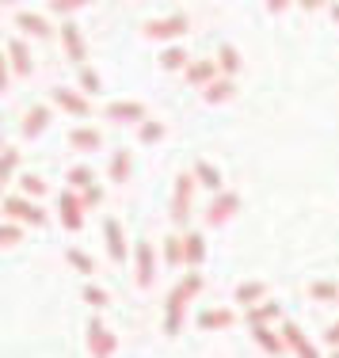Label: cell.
<instances>
[{
  "mask_svg": "<svg viewBox=\"0 0 339 358\" xmlns=\"http://www.w3.org/2000/svg\"><path fill=\"white\" fill-rule=\"evenodd\" d=\"M187 31V20L183 15H168V20H152L145 27V38H180Z\"/></svg>",
  "mask_w": 339,
  "mask_h": 358,
  "instance_id": "6da1fadb",
  "label": "cell"
},
{
  "mask_svg": "<svg viewBox=\"0 0 339 358\" xmlns=\"http://www.w3.org/2000/svg\"><path fill=\"white\" fill-rule=\"evenodd\" d=\"M4 214L15 217V221H31V225H42V221H46V214H42L35 202H27V199H8L4 202Z\"/></svg>",
  "mask_w": 339,
  "mask_h": 358,
  "instance_id": "7a4b0ae2",
  "label": "cell"
},
{
  "mask_svg": "<svg viewBox=\"0 0 339 358\" xmlns=\"http://www.w3.org/2000/svg\"><path fill=\"white\" fill-rule=\"evenodd\" d=\"M103 236H107V252H111V259L122 263L126 259V241H122V225H118L115 217L103 221Z\"/></svg>",
  "mask_w": 339,
  "mask_h": 358,
  "instance_id": "3957f363",
  "label": "cell"
},
{
  "mask_svg": "<svg viewBox=\"0 0 339 358\" xmlns=\"http://www.w3.org/2000/svg\"><path fill=\"white\" fill-rule=\"evenodd\" d=\"M134 259H138V286H149L157 271H152V248H149L145 241H141L138 248H134Z\"/></svg>",
  "mask_w": 339,
  "mask_h": 358,
  "instance_id": "277c9868",
  "label": "cell"
},
{
  "mask_svg": "<svg viewBox=\"0 0 339 358\" xmlns=\"http://www.w3.org/2000/svg\"><path fill=\"white\" fill-rule=\"evenodd\" d=\"M172 217H175V225H183V221H187V214H191V176H183L180 179V191H175V202H172Z\"/></svg>",
  "mask_w": 339,
  "mask_h": 358,
  "instance_id": "5b68a950",
  "label": "cell"
},
{
  "mask_svg": "<svg viewBox=\"0 0 339 358\" xmlns=\"http://www.w3.org/2000/svg\"><path fill=\"white\" fill-rule=\"evenodd\" d=\"M62 42H65L73 62H84V38H80V31H76V23H62Z\"/></svg>",
  "mask_w": 339,
  "mask_h": 358,
  "instance_id": "8992f818",
  "label": "cell"
},
{
  "mask_svg": "<svg viewBox=\"0 0 339 358\" xmlns=\"http://www.w3.org/2000/svg\"><path fill=\"white\" fill-rule=\"evenodd\" d=\"M8 57H12V69H15V73L31 76V69H35V65H31V54H27V46H23L20 38H15L12 46H8Z\"/></svg>",
  "mask_w": 339,
  "mask_h": 358,
  "instance_id": "52a82bcc",
  "label": "cell"
},
{
  "mask_svg": "<svg viewBox=\"0 0 339 358\" xmlns=\"http://www.w3.org/2000/svg\"><path fill=\"white\" fill-rule=\"evenodd\" d=\"M46 122H50V110L46 107H35V110H31V115H27V122H23V138H38V134L42 130H46Z\"/></svg>",
  "mask_w": 339,
  "mask_h": 358,
  "instance_id": "ba28073f",
  "label": "cell"
},
{
  "mask_svg": "<svg viewBox=\"0 0 339 358\" xmlns=\"http://www.w3.org/2000/svg\"><path fill=\"white\" fill-rule=\"evenodd\" d=\"M20 23L23 31H27V35H35V38H50V23L42 20V15H31V12H20Z\"/></svg>",
  "mask_w": 339,
  "mask_h": 358,
  "instance_id": "9c48e42d",
  "label": "cell"
},
{
  "mask_svg": "<svg viewBox=\"0 0 339 358\" xmlns=\"http://www.w3.org/2000/svg\"><path fill=\"white\" fill-rule=\"evenodd\" d=\"M107 115L118 118V122H130V118H145V107H141V103H111V107H107Z\"/></svg>",
  "mask_w": 339,
  "mask_h": 358,
  "instance_id": "30bf717a",
  "label": "cell"
},
{
  "mask_svg": "<svg viewBox=\"0 0 339 358\" xmlns=\"http://www.w3.org/2000/svg\"><path fill=\"white\" fill-rule=\"evenodd\" d=\"M69 141H73V149H84V152H92V149H99V130H73L69 134Z\"/></svg>",
  "mask_w": 339,
  "mask_h": 358,
  "instance_id": "8fae6325",
  "label": "cell"
},
{
  "mask_svg": "<svg viewBox=\"0 0 339 358\" xmlns=\"http://www.w3.org/2000/svg\"><path fill=\"white\" fill-rule=\"evenodd\" d=\"M62 210H65V214H62L65 229H80V225H84V217L76 214V210H84V206H76V199H73V194H62Z\"/></svg>",
  "mask_w": 339,
  "mask_h": 358,
  "instance_id": "7c38bea8",
  "label": "cell"
},
{
  "mask_svg": "<svg viewBox=\"0 0 339 358\" xmlns=\"http://www.w3.org/2000/svg\"><path fill=\"white\" fill-rule=\"evenodd\" d=\"M194 176H199V183H206L210 191H217V187H222V176H217V168L206 164V160H199V164H194Z\"/></svg>",
  "mask_w": 339,
  "mask_h": 358,
  "instance_id": "4fadbf2b",
  "label": "cell"
},
{
  "mask_svg": "<svg viewBox=\"0 0 339 358\" xmlns=\"http://www.w3.org/2000/svg\"><path fill=\"white\" fill-rule=\"evenodd\" d=\"M54 99H57L62 107H69L73 115H88V103H84V99H76L69 88H57V92H54Z\"/></svg>",
  "mask_w": 339,
  "mask_h": 358,
  "instance_id": "5bb4252c",
  "label": "cell"
},
{
  "mask_svg": "<svg viewBox=\"0 0 339 358\" xmlns=\"http://www.w3.org/2000/svg\"><path fill=\"white\" fill-rule=\"evenodd\" d=\"M236 206H240V199H236V194H222V199L214 202V214H210V221H225Z\"/></svg>",
  "mask_w": 339,
  "mask_h": 358,
  "instance_id": "9a60e30c",
  "label": "cell"
},
{
  "mask_svg": "<svg viewBox=\"0 0 339 358\" xmlns=\"http://www.w3.org/2000/svg\"><path fill=\"white\" fill-rule=\"evenodd\" d=\"M282 331H286V343H290L294 351H301V355H317V347H312V343H305V336H301L298 328H294V324H286Z\"/></svg>",
  "mask_w": 339,
  "mask_h": 358,
  "instance_id": "2e32d148",
  "label": "cell"
},
{
  "mask_svg": "<svg viewBox=\"0 0 339 358\" xmlns=\"http://www.w3.org/2000/svg\"><path fill=\"white\" fill-rule=\"evenodd\" d=\"M88 331H92V351H115V339L103 331V324H99V320L92 324Z\"/></svg>",
  "mask_w": 339,
  "mask_h": 358,
  "instance_id": "e0dca14e",
  "label": "cell"
},
{
  "mask_svg": "<svg viewBox=\"0 0 339 358\" xmlns=\"http://www.w3.org/2000/svg\"><path fill=\"white\" fill-rule=\"evenodd\" d=\"M160 65H164V69H180V65H187V54H183L180 46H168L164 54H160Z\"/></svg>",
  "mask_w": 339,
  "mask_h": 358,
  "instance_id": "ac0fdd59",
  "label": "cell"
},
{
  "mask_svg": "<svg viewBox=\"0 0 339 358\" xmlns=\"http://www.w3.org/2000/svg\"><path fill=\"white\" fill-rule=\"evenodd\" d=\"M69 263L76 271H80V275H92V271H96V263H92V255H84L80 248H69Z\"/></svg>",
  "mask_w": 339,
  "mask_h": 358,
  "instance_id": "d6986e66",
  "label": "cell"
},
{
  "mask_svg": "<svg viewBox=\"0 0 339 358\" xmlns=\"http://www.w3.org/2000/svg\"><path fill=\"white\" fill-rule=\"evenodd\" d=\"M233 96V84L229 80H217V84H210V92H206V103H222V99Z\"/></svg>",
  "mask_w": 339,
  "mask_h": 358,
  "instance_id": "ffe728a7",
  "label": "cell"
},
{
  "mask_svg": "<svg viewBox=\"0 0 339 358\" xmlns=\"http://www.w3.org/2000/svg\"><path fill=\"white\" fill-rule=\"evenodd\" d=\"M199 324L202 328H225V324H233V313H202Z\"/></svg>",
  "mask_w": 339,
  "mask_h": 358,
  "instance_id": "44dd1931",
  "label": "cell"
},
{
  "mask_svg": "<svg viewBox=\"0 0 339 358\" xmlns=\"http://www.w3.org/2000/svg\"><path fill=\"white\" fill-rule=\"evenodd\" d=\"M130 176V152H115L111 160V179H126Z\"/></svg>",
  "mask_w": 339,
  "mask_h": 358,
  "instance_id": "7402d4cb",
  "label": "cell"
},
{
  "mask_svg": "<svg viewBox=\"0 0 339 358\" xmlns=\"http://www.w3.org/2000/svg\"><path fill=\"white\" fill-rule=\"evenodd\" d=\"M210 76H214V65H210V62H199V65H191L187 80H191V84H206Z\"/></svg>",
  "mask_w": 339,
  "mask_h": 358,
  "instance_id": "603a6c76",
  "label": "cell"
},
{
  "mask_svg": "<svg viewBox=\"0 0 339 358\" xmlns=\"http://www.w3.org/2000/svg\"><path fill=\"white\" fill-rule=\"evenodd\" d=\"M183 259H187L191 267H194V263H202V236L199 233L187 236V252H183Z\"/></svg>",
  "mask_w": 339,
  "mask_h": 358,
  "instance_id": "cb8c5ba5",
  "label": "cell"
},
{
  "mask_svg": "<svg viewBox=\"0 0 339 358\" xmlns=\"http://www.w3.org/2000/svg\"><path fill=\"white\" fill-rule=\"evenodd\" d=\"M309 294H312V297H317V301H336V294H339V286H336V282H317V286H312V289H309Z\"/></svg>",
  "mask_w": 339,
  "mask_h": 358,
  "instance_id": "d4e9b609",
  "label": "cell"
},
{
  "mask_svg": "<svg viewBox=\"0 0 339 358\" xmlns=\"http://www.w3.org/2000/svg\"><path fill=\"white\" fill-rule=\"evenodd\" d=\"M164 259H168V263H183V241L168 236V244H164Z\"/></svg>",
  "mask_w": 339,
  "mask_h": 358,
  "instance_id": "484cf974",
  "label": "cell"
},
{
  "mask_svg": "<svg viewBox=\"0 0 339 358\" xmlns=\"http://www.w3.org/2000/svg\"><path fill=\"white\" fill-rule=\"evenodd\" d=\"M259 294H264V286H259V282H248V286H240V289H236V301L252 305V301H256Z\"/></svg>",
  "mask_w": 339,
  "mask_h": 358,
  "instance_id": "4316f807",
  "label": "cell"
},
{
  "mask_svg": "<svg viewBox=\"0 0 339 358\" xmlns=\"http://www.w3.org/2000/svg\"><path fill=\"white\" fill-rule=\"evenodd\" d=\"M256 343H259V347H267V351H282V343H278V339L271 336L267 328H256Z\"/></svg>",
  "mask_w": 339,
  "mask_h": 358,
  "instance_id": "83f0119b",
  "label": "cell"
},
{
  "mask_svg": "<svg viewBox=\"0 0 339 358\" xmlns=\"http://www.w3.org/2000/svg\"><path fill=\"white\" fill-rule=\"evenodd\" d=\"M160 138H164V126H160V122H145V126H141V141H160Z\"/></svg>",
  "mask_w": 339,
  "mask_h": 358,
  "instance_id": "f1b7e54d",
  "label": "cell"
},
{
  "mask_svg": "<svg viewBox=\"0 0 339 358\" xmlns=\"http://www.w3.org/2000/svg\"><path fill=\"white\" fill-rule=\"evenodd\" d=\"M20 187H23L27 194H42V191H46V183H42V176H23V179H20Z\"/></svg>",
  "mask_w": 339,
  "mask_h": 358,
  "instance_id": "f546056e",
  "label": "cell"
},
{
  "mask_svg": "<svg viewBox=\"0 0 339 358\" xmlns=\"http://www.w3.org/2000/svg\"><path fill=\"white\" fill-rule=\"evenodd\" d=\"M92 179H96V176H92V168H73V172H69V183L73 187H88Z\"/></svg>",
  "mask_w": 339,
  "mask_h": 358,
  "instance_id": "4dcf8cb0",
  "label": "cell"
},
{
  "mask_svg": "<svg viewBox=\"0 0 339 358\" xmlns=\"http://www.w3.org/2000/svg\"><path fill=\"white\" fill-rule=\"evenodd\" d=\"M222 65H225L229 73H233V69H240V54H236L233 46H222Z\"/></svg>",
  "mask_w": 339,
  "mask_h": 358,
  "instance_id": "1f68e13d",
  "label": "cell"
},
{
  "mask_svg": "<svg viewBox=\"0 0 339 358\" xmlns=\"http://www.w3.org/2000/svg\"><path fill=\"white\" fill-rule=\"evenodd\" d=\"M275 317H278V305H259V309L252 313L248 320H252V324H259V320H275Z\"/></svg>",
  "mask_w": 339,
  "mask_h": 358,
  "instance_id": "d6a6232c",
  "label": "cell"
},
{
  "mask_svg": "<svg viewBox=\"0 0 339 358\" xmlns=\"http://www.w3.org/2000/svg\"><path fill=\"white\" fill-rule=\"evenodd\" d=\"M84 301L96 305V309H103V305H107V294H103V289H96V286H88V289H84Z\"/></svg>",
  "mask_w": 339,
  "mask_h": 358,
  "instance_id": "836d02e7",
  "label": "cell"
},
{
  "mask_svg": "<svg viewBox=\"0 0 339 358\" xmlns=\"http://www.w3.org/2000/svg\"><path fill=\"white\" fill-rule=\"evenodd\" d=\"M12 168H15V152L8 149L4 157H0V187H4V179H8V172H12Z\"/></svg>",
  "mask_w": 339,
  "mask_h": 358,
  "instance_id": "e575fe53",
  "label": "cell"
},
{
  "mask_svg": "<svg viewBox=\"0 0 339 358\" xmlns=\"http://www.w3.org/2000/svg\"><path fill=\"white\" fill-rule=\"evenodd\" d=\"M80 84H84L88 92H99V76L92 73V69H80Z\"/></svg>",
  "mask_w": 339,
  "mask_h": 358,
  "instance_id": "d590c367",
  "label": "cell"
},
{
  "mask_svg": "<svg viewBox=\"0 0 339 358\" xmlns=\"http://www.w3.org/2000/svg\"><path fill=\"white\" fill-rule=\"evenodd\" d=\"M20 229H15V225H4V229H0V244H15V241H20Z\"/></svg>",
  "mask_w": 339,
  "mask_h": 358,
  "instance_id": "8d00e7d4",
  "label": "cell"
},
{
  "mask_svg": "<svg viewBox=\"0 0 339 358\" xmlns=\"http://www.w3.org/2000/svg\"><path fill=\"white\" fill-rule=\"evenodd\" d=\"M54 4V12H73L76 4H84V0H50Z\"/></svg>",
  "mask_w": 339,
  "mask_h": 358,
  "instance_id": "74e56055",
  "label": "cell"
},
{
  "mask_svg": "<svg viewBox=\"0 0 339 358\" xmlns=\"http://www.w3.org/2000/svg\"><path fill=\"white\" fill-rule=\"evenodd\" d=\"M0 92H8V65H4V57H0Z\"/></svg>",
  "mask_w": 339,
  "mask_h": 358,
  "instance_id": "f35d334b",
  "label": "cell"
},
{
  "mask_svg": "<svg viewBox=\"0 0 339 358\" xmlns=\"http://www.w3.org/2000/svg\"><path fill=\"white\" fill-rule=\"evenodd\" d=\"M324 339H328V347H339V324H336V328H332V331H328V336H324Z\"/></svg>",
  "mask_w": 339,
  "mask_h": 358,
  "instance_id": "ab89813d",
  "label": "cell"
},
{
  "mask_svg": "<svg viewBox=\"0 0 339 358\" xmlns=\"http://www.w3.org/2000/svg\"><path fill=\"white\" fill-rule=\"evenodd\" d=\"M286 4H290V0H267V8H271V12H282Z\"/></svg>",
  "mask_w": 339,
  "mask_h": 358,
  "instance_id": "60d3db41",
  "label": "cell"
},
{
  "mask_svg": "<svg viewBox=\"0 0 339 358\" xmlns=\"http://www.w3.org/2000/svg\"><path fill=\"white\" fill-rule=\"evenodd\" d=\"M317 4H324V0H301V8H317Z\"/></svg>",
  "mask_w": 339,
  "mask_h": 358,
  "instance_id": "b9f144b4",
  "label": "cell"
},
{
  "mask_svg": "<svg viewBox=\"0 0 339 358\" xmlns=\"http://www.w3.org/2000/svg\"><path fill=\"white\" fill-rule=\"evenodd\" d=\"M332 15H336V20H339V8H336V12H332Z\"/></svg>",
  "mask_w": 339,
  "mask_h": 358,
  "instance_id": "7bdbcfd3",
  "label": "cell"
}]
</instances>
